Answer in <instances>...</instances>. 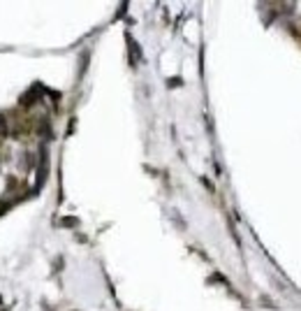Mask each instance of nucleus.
I'll use <instances>...</instances> for the list:
<instances>
[{"label": "nucleus", "mask_w": 301, "mask_h": 311, "mask_svg": "<svg viewBox=\"0 0 301 311\" xmlns=\"http://www.w3.org/2000/svg\"><path fill=\"white\" fill-rule=\"evenodd\" d=\"M19 165H21V169H30V167H33V153H30V151L21 153V163H19Z\"/></svg>", "instance_id": "nucleus-1"}, {"label": "nucleus", "mask_w": 301, "mask_h": 311, "mask_svg": "<svg viewBox=\"0 0 301 311\" xmlns=\"http://www.w3.org/2000/svg\"><path fill=\"white\" fill-rule=\"evenodd\" d=\"M23 186V181H19V177H7V181H5V188L7 191H17V188Z\"/></svg>", "instance_id": "nucleus-2"}, {"label": "nucleus", "mask_w": 301, "mask_h": 311, "mask_svg": "<svg viewBox=\"0 0 301 311\" xmlns=\"http://www.w3.org/2000/svg\"><path fill=\"white\" fill-rule=\"evenodd\" d=\"M2 149H5V142H2V137H0V151H2Z\"/></svg>", "instance_id": "nucleus-3"}]
</instances>
